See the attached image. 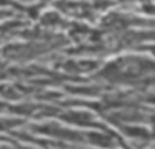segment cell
Returning a JSON list of instances; mask_svg holds the SVG:
<instances>
[]
</instances>
